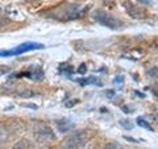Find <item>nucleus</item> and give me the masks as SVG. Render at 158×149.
I'll use <instances>...</instances> for the list:
<instances>
[{"label": "nucleus", "instance_id": "ddd939ff", "mask_svg": "<svg viewBox=\"0 0 158 149\" xmlns=\"http://www.w3.org/2000/svg\"><path fill=\"white\" fill-rule=\"evenodd\" d=\"M13 149H31V143H29V141H25V140H23V141L17 143L16 145L13 147Z\"/></svg>", "mask_w": 158, "mask_h": 149}, {"label": "nucleus", "instance_id": "9d476101", "mask_svg": "<svg viewBox=\"0 0 158 149\" xmlns=\"http://www.w3.org/2000/svg\"><path fill=\"white\" fill-rule=\"evenodd\" d=\"M58 73L61 75H65V77H69V75H73L74 73V69L71 65H67V63H61L58 67Z\"/></svg>", "mask_w": 158, "mask_h": 149}, {"label": "nucleus", "instance_id": "f3484780", "mask_svg": "<svg viewBox=\"0 0 158 149\" xmlns=\"http://www.w3.org/2000/svg\"><path fill=\"white\" fill-rule=\"evenodd\" d=\"M86 71H87V67H86L85 63H82V65L78 67V73H79V74H82V75H83V74H86Z\"/></svg>", "mask_w": 158, "mask_h": 149}, {"label": "nucleus", "instance_id": "f03ea898", "mask_svg": "<svg viewBox=\"0 0 158 149\" xmlns=\"http://www.w3.org/2000/svg\"><path fill=\"white\" fill-rule=\"evenodd\" d=\"M92 19L94 21L100 24L103 27H107L110 29H120L123 27V21L121 20L116 19L115 16H112L111 13H108L103 9H96L92 12Z\"/></svg>", "mask_w": 158, "mask_h": 149}, {"label": "nucleus", "instance_id": "6ab92c4d", "mask_svg": "<svg viewBox=\"0 0 158 149\" xmlns=\"http://www.w3.org/2000/svg\"><path fill=\"white\" fill-rule=\"evenodd\" d=\"M150 90H152V92H153V95H154V96L158 99V84H154V86H153Z\"/></svg>", "mask_w": 158, "mask_h": 149}, {"label": "nucleus", "instance_id": "39448f33", "mask_svg": "<svg viewBox=\"0 0 158 149\" xmlns=\"http://www.w3.org/2000/svg\"><path fill=\"white\" fill-rule=\"evenodd\" d=\"M33 136L36 138V141H38V143H45L48 140H54V138H56V135H54L53 130L48 126L36 127L33 131Z\"/></svg>", "mask_w": 158, "mask_h": 149}, {"label": "nucleus", "instance_id": "0eeeda50", "mask_svg": "<svg viewBox=\"0 0 158 149\" xmlns=\"http://www.w3.org/2000/svg\"><path fill=\"white\" fill-rule=\"evenodd\" d=\"M15 77H27V78L33 79V81H42V79H44V71H42L41 67L34 66L32 69H29L28 71L15 74Z\"/></svg>", "mask_w": 158, "mask_h": 149}, {"label": "nucleus", "instance_id": "f257e3e1", "mask_svg": "<svg viewBox=\"0 0 158 149\" xmlns=\"http://www.w3.org/2000/svg\"><path fill=\"white\" fill-rule=\"evenodd\" d=\"M87 11V7H82L79 4H63L56 9H52L48 13V17L58 20V21H71L82 17L85 12Z\"/></svg>", "mask_w": 158, "mask_h": 149}, {"label": "nucleus", "instance_id": "7ed1b4c3", "mask_svg": "<svg viewBox=\"0 0 158 149\" xmlns=\"http://www.w3.org/2000/svg\"><path fill=\"white\" fill-rule=\"evenodd\" d=\"M88 141V133L86 131H79L69 136L63 141V149H86Z\"/></svg>", "mask_w": 158, "mask_h": 149}, {"label": "nucleus", "instance_id": "1a4fd4ad", "mask_svg": "<svg viewBox=\"0 0 158 149\" xmlns=\"http://www.w3.org/2000/svg\"><path fill=\"white\" fill-rule=\"evenodd\" d=\"M78 83L81 86H87V84H94V86H103V83L100 79H98L96 77H90V78H83L78 79Z\"/></svg>", "mask_w": 158, "mask_h": 149}, {"label": "nucleus", "instance_id": "5701e85b", "mask_svg": "<svg viewBox=\"0 0 158 149\" xmlns=\"http://www.w3.org/2000/svg\"><path fill=\"white\" fill-rule=\"evenodd\" d=\"M106 94L108 95V98H113V96H115V91H113V90H107Z\"/></svg>", "mask_w": 158, "mask_h": 149}, {"label": "nucleus", "instance_id": "dca6fc26", "mask_svg": "<svg viewBox=\"0 0 158 149\" xmlns=\"http://www.w3.org/2000/svg\"><path fill=\"white\" fill-rule=\"evenodd\" d=\"M106 149H124L120 144H117V143H110V144H107L106 145Z\"/></svg>", "mask_w": 158, "mask_h": 149}, {"label": "nucleus", "instance_id": "393cba45", "mask_svg": "<svg viewBox=\"0 0 158 149\" xmlns=\"http://www.w3.org/2000/svg\"><path fill=\"white\" fill-rule=\"evenodd\" d=\"M41 149H49V148H41Z\"/></svg>", "mask_w": 158, "mask_h": 149}, {"label": "nucleus", "instance_id": "f8f14e48", "mask_svg": "<svg viewBox=\"0 0 158 149\" xmlns=\"http://www.w3.org/2000/svg\"><path fill=\"white\" fill-rule=\"evenodd\" d=\"M137 124H138L140 127H142V128H145V130H148V131H153L152 126L145 120V119H142V117H137Z\"/></svg>", "mask_w": 158, "mask_h": 149}, {"label": "nucleus", "instance_id": "6e6552de", "mask_svg": "<svg viewBox=\"0 0 158 149\" xmlns=\"http://www.w3.org/2000/svg\"><path fill=\"white\" fill-rule=\"evenodd\" d=\"M57 124V128H58V131L61 132V133H65V132H69L71 130V128H74V123L70 120V119H67V117H62V119H59V120L56 121Z\"/></svg>", "mask_w": 158, "mask_h": 149}, {"label": "nucleus", "instance_id": "423d86ee", "mask_svg": "<svg viewBox=\"0 0 158 149\" xmlns=\"http://www.w3.org/2000/svg\"><path fill=\"white\" fill-rule=\"evenodd\" d=\"M123 6H124L127 13L131 17L137 19V20H141V19H144V17H145V12L142 11L141 8L136 7L133 3H131V2H124V3H123Z\"/></svg>", "mask_w": 158, "mask_h": 149}, {"label": "nucleus", "instance_id": "a211bd4d", "mask_svg": "<svg viewBox=\"0 0 158 149\" xmlns=\"http://www.w3.org/2000/svg\"><path fill=\"white\" fill-rule=\"evenodd\" d=\"M136 2L141 6H150L152 4V0H136Z\"/></svg>", "mask_w": 158, "mask_h": 149}, {"label": "nucleus", "instance_id": "aec40b11", "mask_svg": "<svg viewBox=\"0 0 158 149\" xmlns=\"http://www.w3.org/2000/svg\"><path fill=\"white\" fill-rule=\"evenodd\" d=\"M103 3L106 4V6H108V7H113L115 6V0H102Z\"/></svg>", "mask_w": 158, "mask_h": 149}, {"label": "nucleus", "instance_id": "4468645a", "mask_svg": "<svg viewBox=\"0 0 158 149\" xmlns=\"http://www.w3.org/2000/svg\"><path fill=\"white\" fill-rule=\"evenodd\" d=\"M118 123H120V126H121L123 128H125V130H132V128H133L132 123H131L129 120H120Z\"/></svg>", "mask_w": 158, "mask_h": 149}, {"label": "nucleus", "instance_id": "4be33fe9", "mask_svg": "<svg viewBox=\"0 0 158 149\" xmlns=\"http://www.w3.org/2000/svg\"><path fill=\"white\" fill-rule=\"evenodd\" d=\"M128 106H123L121 107V111H124L125 113H131V112H133V108H132V110H131V108H127Z\"/></svg>", "mask_w": 158, "mask_h": 149}, {"label": "nucleus", "instance_id": "412c9836", "mask_svg": "<svg viewBox=\"0 0 158 149\" xmlns=\"http://www.w3.org/2000/svg\"><path fill=\"white\" fill-rule=\"evenodd\" d=\"M113 82H115V83H123V82H124V78H123L121 75H118V77H116L115 79H113Z\"/></svg>", "mask_w": 158, "mask_h": 149}, {"label": "nucleus", "instance_id": "2eb2a0df", "mask_svg": "<svg viewBox=\"0 0 158 149\" xmlns=\"http://www.w3.org/2000/svg\"><path fill=\"white\" fill-rule=\"evenodd\" d=\"M34 95V92L31 90H24V91H20V96L21 98H32Z\"/></svg>", "mask_w": 158, "mask_h": 149}, {"label": "nucleus", "instance_id": "b1692460", "mask_svg": "<svg viewBox=\"0 0 158 149\" xmlns=\"http://www.w3.org/2000/svg\"><path fill=\"white\" fill-rule=\"evenodd\" d=\"M136 95H138V98H145V94H141L140 91H135Z\"/></svg>", "mask_w": 158, "mask_h": 149}, {"label": "nucleus", "instance_id": "20e7f679", "mask_svg": "<svg viewBox=\"0 0 158 149\" xmlns=\"http://www.w3.org/2000/svg\"><path fill=\"white\" fill-rule=\"evenodd\" d=\"M37 49H44V45L40 42H32V41H27L24 44H20L19 46L11 49V50H2L0 54L2 57H11V56H20L23 53L27 52H32V50H37Z\"/></svg>", "mask_w": 158, "mask_h": 149}, {"label": "nucleus", "instance_id": "9b49d317", "mask_svg": "<svg viewBox=\"0 0 158 149\" xmlns=\"http://www.w3.org/2000/svg\"><path fill=\"white\" fill-rule=\"evenodd\" d=\"M146 75L149 77V78H154V79H157V78H158V65L152 66V67L148 69V70H146Z\"/></svg>", "mask_w": 158, "mask_h": 149}]
</instances>
